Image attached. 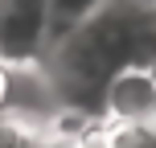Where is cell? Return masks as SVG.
<instances>
[{"instance_id":"obj_1","label":"cell","mask_w":156,"mask_h":148,"mask_svg":"<svg viewBox=\"0 0 156 148\" xmlns=\"http://www.w3.org/2000/svg\"><path fill=\"white\" fill-rule=\"evenodd\" d=\"M127 66L156 70V4L107 0L45 49L37 70L62 111L99 124L103 91Z\"/></svg>"},{"instance_id":"obj_2","label":"cell","mask_w":156,"mask_h":148,"mask_svg":"<svg viewBox=\"0 0 156 148\" xmlns=\"http://www.w3.org/2000/svg\"><path fill=\"white\" fill-rule=\"evenodd\" d=\"M49 49V0H0V62L37 70Z\"/></svg>"},{"instance_id":"obj_3","label":"cell","mask_w":156,"mask_h":148,"mask_svg":"<svg viewBox=\"0 0 156 148\" xmlns=\"http://www.w3.org/2000/svg\"><path fill=\"white\" fill-rule=\"evenodd\" d=\"M99 124L136 128L156 124V70L152 66H127L107 82L99 99Z\"/></svg>"},{"instance_id":"obj_4","label":"cell","mask_w":156,"mask_h":148,"mask_svg":"<svg viewBox=\"0 0 156 148\" xmlns=\"http://www.w3.org/2000/svg\"><path fill=\"white\" fill-rule=\"evenodd\" d=\"M45 128H37V119L4 111L0 115V148H45Z\"/></svg>"},{"instance_id":"obj_5","label":"cell","mask_w":156,"mask_h":148,"mask_svg":"<svg viewBox=\"0 0 156 148\" xmlns=\"http://www.w3.org/2000/svg\"><path fill=\"white\" fill-rule=\"evenodd\" d=\"M103 4L107 0H49V45L62 33H70L78 21H86L94 8H103Z\"/></svg>"},{"instance_id":"obj_6","label":"cell","mask_w":156,"mask_h":148,"mask_svg":"<svg viewBox=\"0 0 156 148\" xmlns=\"http://www.w3.org/2000/svg\"><path fill=\"white\" fill-rule=\"evenodd\" d=\"M8 103H12V70L0 62V115L8 111Z\"/></svg>"},{"instance_id":"obj_7","label":"cell","mask_w":156,"mask_h":148,"mask_svg":"<svg viewBox=\"0 0 156 148\" xmlns=\"http://www.w3.org/2000/svg\"><path fill=\"white\" fill-rule=\"evenodd\" d=\"M132 4H156V0H132Z\"/></svg>"}]
</instances>
